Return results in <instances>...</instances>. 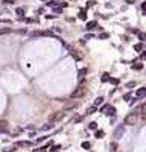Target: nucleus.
Listing matches in <instances>:
<instances>
[{"instance_id":"nucleus-1","label":"nucleus","mask_w":146,"mask_h":152,"mask_svg":"<svg viewBox=\"0 0 146 152\" xmlns=\"http://www.w3.org/2000/svg\"><path fill=\"white\" fill-rule=\"evenodd\" d=\"M85 94V85H79V87L75 90V91L72 93V99H79V97H82Z\"/></svg>"},{"instance_id":"nucleus-2","label":"nucleus","mask_w":146,"mask_h":152,"mask_svg":"<svg viewBox=\"0 0 146 152\" xmlns=\"http://www.w3.org/2000/svg\"><path fill=\"white\" fill-rule=\"evenodd\" d=\"M64 113L65 111H55L53 114H50V117H49V122L50 123H56V122H59L62 117H64Z\"/></svg>"},{"instance_id":"nucleus-3","label":"nucleus","mask_w":146,"mask_h":152,"mask_svg":"<svg viewBox=\"0 0 146 152\" xmlns=\"http://www.w3.org/2000/svg\"><path fill=\"white\" fill-rule=\"evenodd\" d=\"M137 116L139 114H135V113H131V114H128L126 117H125V125H128V126H131V125H135V122H137Z\"/></svg>"},{"instance_id":"nucleus-4","label":"nucleus","mask_w":146,"mask_h":152,"mask_svg":"<svg viewBox=\"0 0 146 152\" xmlns=\"http://www.w3.org/2000/svg\"><path fill=\"white\" fill-rule=\"evenodd\" d=\"M125 134V126H117L114 131V138L116 140H119V138H122V135Z\"/></svg>"},{"instance_id":"nucleus-5","label":"nucleus","mask_w":146,"mask_h":152,"mask_svg":"<svg viewBox=\"0 0 146 152\" xmlns=\"http://www.w3.org/2000/svg\"><path fill=\"white\" fill-rule=\"evenodd\" d=\"M70 55H72L76 61H81V59H82V55H81V53H78V50H73V49H70Z\"/></svg>"},{"instance_id":"nucleus-6","label":"nucleus","mask_w":146,"mask_h":152,"mask_svg":"<svg viewBox=\"0 0 146 152\" xmlns=\"http://www.w3.org/2000/svg\"><path fill=\"white\" fill-rule=\"evenodd\" d=\"M146 94V87H141V88H139L135 91V96H137V99H140V97H143Z\"/></svg>"},{"instance_id":"nucleus-7","label":"nucleus","mask_w":146,"mask_h":152,"mask_svg":"<svg viewBox=\"0 0 146 152\" xmlns=\"http://www.w3.org/2000/svg\"><path fill=\"white\" fill-rule=\"evenodd\" d=\"M6 131H8V122L0 120V132H6Z\"/></svg>"},{"instance_id":"nucleus-8","label":"nucleus","mask_w":146,"mask_h":152,"mask_svg":"<svg viewBox=\"0 0 146 152\" xmlns=\"http://www.w3.org/2000/svg\"><path fill=\"white\" fill-rule=\"evenodd\" d=\"M94 27H99L97 26V21H88V23H87V26H85V29L87 31H91V29H94Z\"/></svg>"},{"instance_id":"nucleus-9","label":"nucleus","mask_w":146,"mask_h":152,"mask_svg":"<svg viewBox=\"0 0 146 152\" xmlns=\"http://www.w3.org/2000/svg\"><path fill=\"white\" fill-rule=\"evenodd\" d=\"M87 75V68H81L79 70V81L82 82V79H84V76Z\"/></svg>"},{"instance_id":"nucleus-10","label":"nucleus","mask_w":146,"mask_h":152,"mask_svg":"<svg viewBox=\"0 0 146 152\" xmlns=\"http://www.w3.org/2000/svg\"><path fill=\"white\" fill-rule=\"evenodd\" d=\"M15 146H18V147H27V146H31V143L29 142H17V145Z\"/></svg>"},{"instance_id":"nucleus-11","label":"nucleus","mask_w":146,"mask_h":152,"mask_svg":"<svg viewBox=\"0 0 146 152\" xmlns=\"http://www.w3.org/2000/svg\"><path fill=\"white\" fill-rule=\"evenodd\" d=\"M103 134H105V132H103L102 129H96V132H94V137H96V138H102V137H103Z\"/></svg>"},{"instance_id":"nucleus-12","label":"nucleus","mask_w":146,"mask_h":152,"mask_svg":"<svg viewBox=\"0 0 146 152\" xmlns=\"http://www.w3.org/2000/svg\"><path fill=\"white\" fill-rule=\"evenodd\" d=\"M9 32H12V29H11V27H3V29H0V35L9 34Z\"/></svg>"},{"instance_id":"nucleus-13","label":"nucleus","mask_w":146,"mask_h":152,"mask_svg":"<svg viewBox=\"0 0 146 152\" xmlns=\"http://www.w3.org/2000/svg\"><path fill=\"white\" fill-rule=\"evenodd\" d=\"M52 128H53V123H50V122H49L47 125L41 126V131H47V129H52Z\"/></svg>"},{"instance_id":"nucleus-14","label":"nucleus","mask_w":146,"mask_h":152,"mask_svg":"<svg viewBox=\"0 0 146 152\" xmlns=\"http://www.w3.org/2000/svg\"><path fill=\"white\" fill-rule=\"evenodd\" d=\"M110 149H111V152H117V143L116 142L110 143Z\"/></svg>"},{"instance_id":"nucleus-15","label":"nucleus","mask_w":146,"mask_h":152,"mask_svg":"<svg viewBox=\"0 0 146 152\" xmlns=\"http://www.w3.org/2000/svg\"><path fill=\"white\" fill-rule=\"evenodd\" d=\"M46 5H47V6H50V8H58V5H59V3L55 2V0H52V2H47Z\"/></svg>"},{"instance_id":"nucleus-16","label":"nucleus","mask_w":146,"mask_h":152,"mask_svg":"<svg viewBox=\"0 0 146 152\" xmlns=\"http://www.w3.org/2000/svg\"><path fill=\"white\" fill-rule=\"evenodd\" d=\"M102 102H103V97H96V99H94V106L102 105Z\"/></svg>"},{"instance_id":"nucleus-17","label":"nucleus","mask_w":146,"mask_h":152,"mask_svg":"<svg viewBox=\"0 0 146 152\" xmlns=\"http://www.w3.org/2000/svg\"><path fill=\"white\" fill-rule=\"evenodd\" d=\"M96 110H97V106H90V108L87 110V114H94Z\"/></svg>"},{"instance_id":"nucleus-18","label":"nucleus","mask_w":146,"mask_h":152,"mask_svg":"<svg viewBox=\"0 0 146 152\" xmlns=\"http://www.w3.org/2000/svg\"><path fill=\"white\" fill-rule=\"evenodd\" d=\"M107 114H110V116H114V114H116V108H114V106H110Z\"/></svg>"},{"instance_id":"nucleus-19","label":"nucleus","mask_w":146,"mask_h":152,"mask_svg":"<svg viewBox=\"0 0 146 152\" xmlns=\"http://www.w3.org/2000/svg\"><path fill=\"white\" fill-rule=\"evenodd\" d=\"M79 18H81V20H87V12L81 11V12H79Z\"/></svg>"},{"instance_id":"nucleus-20","label":"nucleus","mask_w":146,"mask_h":152,"mask_svg":"<svg viewBox=\"0 0 146 152\" xmlns=\"http://www.w3.org/2000/svg\"><path fill=\"white\" fill-rule=\"evenodd\" d=\"M88 128H90V129H94V131H96V129H97V123H96V122H91L90 125H88Z\"/></svg>"},{"instance_id":"nucleus-21","label":"nucleus","mask_w":146,"mask_h":152,"mask_svg":"<svg viewBox=\"0 0 146 152\" xmlns=\"http://www.w3.org/2000/svg\"><path fill=\"white\" fill-rule=\"evenodd\" d=\"M139 40L140 41H146V34H145V32H140V34H139Z\"/></svg>"},{"instance_id":"nucleus-22","label":"nucleus","mask_w":146,"mask_h":152,"mask_svg":"<svg viewBox=\"0 0 146 152\" xmlns=\"http://www.w3.org/2000/svg\"><path fill=\"white\" fill-rule=\"evenodd\" d=\"M107 81H110V75H108V73H103L102 75V82H107Z\"/></svg>"},{"instance_id":"nucleus-23","label":"nucleus","mask_w":146,"mask_h":152,"mask_svg":"<svg viewBox=\"0 0 146 152\" xmlns=\"http://www.w3.org/2000/svg\"><path fill=\"white\" fill-rule=\"evenodd\" d=\"M108 108H110V105H103L102 108H101V113H103V114H107V113H108Z\"/></svg>"},{"instance_id":"nucleus-24","label":"nucleus","mask_w":146,"mask_h":152,"mask_svg":"<svg viewBox=\"0 0 146 152\" xmlns=\"http://www.w3.org/2000/svg\"><path fill=\"white\" fill-rule=\"evenodd\" d=\"M82 147H84V149H90V147H91V143H90V142H84V143H82Z\"/></svg>"},{"instance_id":"nucleus-25","label":"nucleus","mask_w":146,"mask_h":152,"mask_svg":"<svg viewBox=\"0 0 146 152\" xmlns=\"http://www.w3.org/2000/svg\"><path fill=\"white\" fill-rule=\"evenodd\" d=\"M110 82H111L113 85H117L119 84V79H117V78H110Z\"/></svg>"},{"instance_id":"nucleus-26","label":"nucleus","mask_w":146,"mask_h":152,"mask_svg":"<svg viewBox=\"0 0 146 152\" xmlns=\"http://www.w3.org/2000/svg\"><path fill=\"white\" fill-rule=\"evenodd\" d=\"M134 49H135L137 52H140L141 49H143V44H141V43H139V44H135V46H134Z\"/></svg>"},{"instance_id":"nucleus-27","label":"nucleus","mask_w":146,"mask_h":152,"mask_svg":"<svg viewBox=\"0 0 146 152\" xmlns=\"http://www.w3.org/2000/svg\"><path fill=\"white\" fill-rule=\"evenodd\" d=\"M15 12H17L18 15H23L24 14V8H17V11H15Z\"/></svg>"},{"instance_id":"nucleus-28","label":"nucleus","mask_w":146,"mask_h":152,"mask_svg":"<svg viewBox=\"0 0 146 152\" xmlns=\"http://www.w3.org/2000/svg\"><path fill=\"white\" fill-rule=\"evenodd\" d=\"M132 68H135V70H140V68H143V65H141V64H134V65H132Z\"/></svg>"},{"instance_id":"nucleus-29","label":"nucleus","mask_w":146,"mask_h":152,"mask_svg":"<svg viewBox=\"0 0 146 152\" xmlns=\"http://www.w3.org/2000/svg\"><path fill=\"white\" fill-rule=\"evenodd\" d=\"M99 38H101V40H105V38H108V34H105V32H102V34L99 35Z\"/></svg>"},{"instance_id":"nucleus-30","label":"nucleus","mask_w":146,"mask_h":152,"mask_svg":"<svg viewBox=\"0 0 146 152\" xmlns=\"http://www.w3.org/2000/svg\"><path fill=\"white\" fill-rule=\"evenodd\" d=\"M76 106H78V104H70V105L67 106V110H75Z\"/></svg>"},{"instance_id":"nucleus-31","label":"nucleus","mask_w":146,"mask_h":152,"mask_svg":"<svg viewBox=\"0 0 146 152\" xmlns=\"http://www.w3.org/2000/svg\"><path fill=\"white\" fill-rule=\"evenodd\" d=\"M2 2H3V3H6V5H12L15 0H2Z\"/></svg>"},{"instance_id":"nucleus-32","label":"nucleus","mask_w":146,"mask_h":152,"mask_svg":"<svg viewBox=\"0 0 146 152\" xmlns=\"http://www.w3.org/2000/svg\"><path fill=\"white\" fill-rule=\"evenodd\" d=\"M0 21H2V23H11V20H8V18H2Z\"/></svg>"},{"instance_id":"nucleus-33","label":"nucleus","mask_w":146,"mask_h":152,"mask_svg":"<svg viewBox=\"0 0 146 152\" xmlns=\"http://www.w3.org/2000/svg\"><path fill=\"white\" fill-rule=\"evenodd\" d=\"M134 85H135V82H128L126 87H134Z\"/></svg>"},{"instance_id":"nucleus-34","label":"nucleus","mask_w":146,"mask_h":152,"mask_svg":"<svg viewBox=\"0 0 146 152\" xmlns=\"http://www.w3.org/2000/svg\"><path fill=\"white\" fill-rule=\"evenodd\" d=\"M18 34H26V29H20V31H17Z\"/></svg>"},{"instance_id":"nucleus-35","label":"nucleus","mask_w":146,"mask_h":152,"mask_svg":"<svg viewBox=\"0 0 146 152\" xmlns=\"http://www.w3.org/2000/svg\"><path fill=\"white\" fill-rule=\"evenodd\" d=\"M46 149H47V147H41V149H40L38 152H47V151H46Z\"/></svg>"},{"instance_id":"nucleus-36","label":"nucleus","mask_w":146,"mask_h":152,"mask_svg":"<svg viewBox=\"0 0 146 152\" xmlns=\"http://www.w3.org/2000/svg\"><path fill=\"white\" fill-rule=\"evenodd\" d=\"M146 58V52H143V53H141V59H145Z\"/></svg>"},{"instance_id":"nucleus-37","label":"nucleus","mask_w":146,"mask_h":152,"mask_svg":"<svg viewBox=\"0 0 146 152\" xmlns=\"http://www.w3.org/2000/svg\"><path fill=\"white\" fill-rule=\"evenodd\" d=\"M134 2H137V0H126V3H134Z\"/></svg>"},{"instance_id":"nucleus-38","label":"nucleus","mask_w":146,"mask_h":152,"mask_svg":"<svg viewBox=\"0 0 146 152\" xmlns=\"http://www.w3.org/2000/svg\"><path fill=\"white\" fill-rule=\"evenodd\" d=\"M141 8H143V9H145V11H146V2H145V3H143V5H141Z\"/></svg>"}]
</instances>
